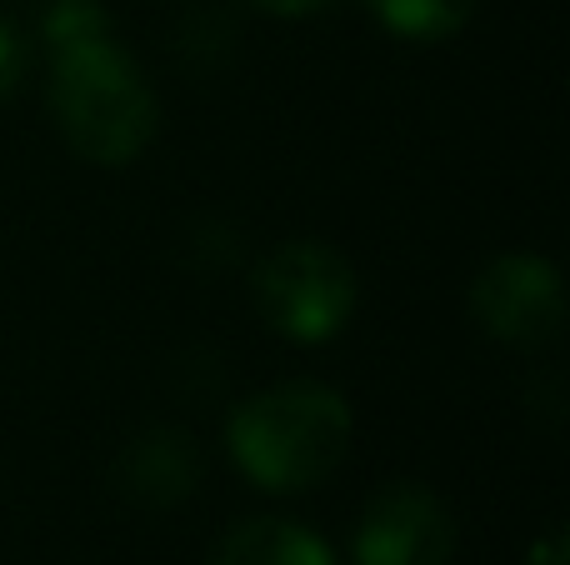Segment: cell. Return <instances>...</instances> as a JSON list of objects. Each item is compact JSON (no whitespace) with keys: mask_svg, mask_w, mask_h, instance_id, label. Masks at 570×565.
<instances>
[{"mask_svg":"<svg viewBox=\"0 0 570 565\" xmlns=\"http://www.w3.org/2000/svg\"><path fill=\"white\" fill-rule=\"evenodd\" d=\"M200 456L180 430H146L136 446H126L120 456V486L146 506H170L196 486Z\"/></svg>","mask_w":570,"mask_h":565,"instance_id":"cell-6","label":"cell"},{"mask_svg":"<svg viewBox=\"0 0 570 565\" xmlns=\"http://www.w3.org/2000/svg\"><path fill=\"white\" fill-rule=\"evenodd\" d=\"M471 310L505 346H546V340L561 336L566 290H561V276L546 260L501 256L471 286Z\"/></svg>","mask_w":570,"mask_h":565,"instance_id":"cell-4","label":"cell"},{"mask_svg":"<svg viewBox=\"0 0 570 565\" xmlns=\"http://www.w3.org/2000/svg\"><path fill=\"white\" fill-rule=\"evenodd\" d=\"M451 516L441 500L415 486H391L365 506L355 531V561L361 565H445L451 561Z\"/></svg>","mask_w":570,"mask_h":565,"instance_id":"cell-5","label":"cell"},{"mask_svg":"<svg viewBox=\"0 0 570 565\" xmlns=\"http://www.w3.org/2000/svg\"><path fill=\"white\" fill-rule=\"evenodd\" d=\"M50 100H56V120L66 140L100 166L136 160L156 136V96L110 36L56 46Z\"/></svg>","mask_w":570,"mask_h":565,"instance_id":"cell-2","label":"cell"},{"mask_svg":"<svg viewBox=\"0 0 570 565\" xmlns=\"http://www.w3.org/2000/svg\"><path fill=\"white\" fill-rule=\"evenodd\" d=\"M20 66H26V60H20V40L10 36V26H0V100L16 90Z\"/></svg>","mask_w":570,"mask_h":565,"instance_id":"cell-9","label":"cell"},{"mask_svg":"<svg viewBox=\"0 0 570 565\" xmlns=\"http://www.w3.org/2000/svg\"><path fill=\"white\" fill-rule=\"evenodd\" d=\"M351 446V410L331 386L261 390L230 420V450L240 470L266 490H311L341 466Z\"/></svg>","mask_w":570,"mask_h":565,"instance_id":"cell-1","label":"cell"},{"mask_svg":"<svg viewBox=\"0 0 570 565\" xmlns=\"http://www.w3.org/2000/svg\"><path fill=\"white\" fill-rule=\"evenodd\" d=\"M261 10H271V16H311V10H321L325 0H256Z\"/></svg>","mask_w":570,"mask_h":565,"instance_id":"cell-10","label":"cell"},{"mask_svg":"<svg viewBox=\"0 0 570 565\" xmlns=\"http://www.w3.org/2000/svg\"><path fill=\"white\" fill-rule=\"evenodd\" d=\"M216 565H335L311 531L291 521H246L220 541Z\"/></svg>","mask_w":570,"mask_h":565,"instance_id":"cell-7","label":"cell"},{"mask_svg":"<svg viewBox=\"0 0 570 565\" xmlns=\"http://www.w3.org/2000/svg\"><path fill=\"white\" fill-rule=\"evenodd\" d=\"M256 306L271 330L291 340H325L351 320L355 276L321 240H291L256 270Z\"/></svg>","mask_w":570,"mask_h":565,"instance_id":"cell-3","label":"cell"},{"mask_svg":"<svg viewBox=\"0 0 570 565\" xmlns=\"http://www.w3.org/2000/svg\"><path fill=\"white\" fill-rule=\"evenodd\" d=\"M375 16L405 40H445L471 20L475 0H371Z\"/></svg>","mask_w":570,"mask_h":565,"instance_id":"cell-8","label":"cell"}]
</instances>
